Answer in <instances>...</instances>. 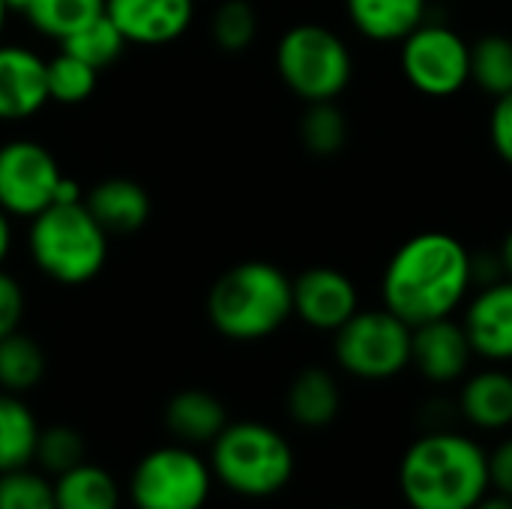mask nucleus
Returning <instances> with one entry per match:
<instances>
[{
    "label": "nucleus",
    "instance_id": "nucleus-1",
    "mask_svg": "<svg viewBox=\"0 0 512 509\" xmlns=\"http://www.w3.org/2000/svg\"><path fill=\"white\" fill-rule=\"evenodd\" d=\"M474 258L468 246L447 231H423L405 240L387 261L381 279L384 309L408 327L450 318L468 297Z\"/></svg>",
    "mask_w": 512,
    "mask_h": 509
},
{
    "label": "nucleus",
    "instance_id": "nucleus-2",
    "mask_svg": "<svg viewBox=\"0 0 512 509\" xmlns=\"http://www.w3.org/2000/svg\"><path fill=\"white\" fill-rule=\"evenodd\" d=\"M489 486V456L459 432L417 438L399 465V489L411 509H474Z\"/></svg>",
    "mask_w": 512,
    "mask_h": 509
},
{
    "label": "nucleus",
    "instance_id": "nucleus-3",
    "mask_svg": "<svg viewBox=\"0 0 512 509\" xmlns=\"http://www.w3.org/2000/svg\"><path fill=\"white\" fill-rule=\"evenodd\" d=\"M291 315V279L270 261H243L225 270L207 294L210 324L234 342L267 339Z\"/></svg>",
    "mask_w": 512,
    "mask_h": 509
},
{
    "label": "nucleus",
    "instance_id": "nucleus-4",
    "mask_svg": "<svg viewBox=\"0 0 512 509\" xmlns=\"http://www.w3.org/2000/svg\"><path fill=\"white\" fill-rule=\"evenodd\" d=\"M30 255L33 264L60 285L90 282L108 258V234L84 207L51 204L30 219Z\"/></svg>",
    "mask_w": 512,
    "mask_h": 509
},
{
    "label": "nucleus",
    "instance_id": "nucleus-5",
    "mask_svg": "<svg viewBox=\"0 0 512 509\" xmlns=\"http://www.w3.org/2000/svg\"><path fill=\"white\" fill-rule=\"evenodd\" d=\"M210 471L234 495L270 498L291 483L294 450L276 429L264 423H228L213 441Z\"/></svg>",
    "mask_w": 512,
    "mask_h": 509
},
{
    "label": "nucleus",
    "instance_id": "nucleus-6",
    "mask_svg": "<svg viewBox=\"0 0 512 509\" xmlns=\"http://www.w3.org/2000/svg\"><path fill=\"white\" fill-rule=\"evenodd\" d=\"M276 69L303 102H330L351 84L354 60L345 39L330 27L297 24L279 39Z\"/></svg>",
    "mask_w": 512,
    "mask_h": 509
},
{
    "label": "nucleus",
    "instance_id": "nucleus-7",
    "mask_svg": "<svg viewBox=\"0 0 512 509\" xmlns=\"http://www.w3.org/2000/svg\"><path fill=\"white\" fill-rule=\"evenodd\" d=\"M333 354L360 381H390L411 366V327L390 309H357L336 330Z\"/></svg>",
    "mask_w": 512,
    "mask_h": 509
},
{
    "label": "nucleus",
    "instance_id": "nucleus-8",
    "mask_svg": "<svg viewBox=\"0 0 512 509\" xmlns=\"http://www.w3.org/2000/svg\"><path fill=\"white\" fill-rule=\"evenodd\" d=\"M213 471L186 447H159L147 453L129 480L135 509H201L210 498Z\"/></svg>",
    "mask_w": 512,
    "mask_h": 509
},
{
    "label": "nucleus",
    "instance_id": "nucleus-9",
    "mask_svg": "<svg viewBox=\"0 0 512 509\" xmlns=\"http://www.w3.org/2000/svg\"><path fill=\"white\" fill-rule=\"evenodd\" d=\"M402 72L423 96L447 99L471 81V45L444 24L423 21L402 39Z\"/></svg>",
    "mask_w": 512,
    "mask_h": 509
},
{
    "label": "nucleus",
    "instance_id": "nucleus-10",
    "mask_svg": "<svg viewBox=\"0 0 512 509\" xmlns=\"http://www.w3.org/2000/svg\"><path fill=\"white\" fill-rule=\"evenodd\" d=\"M63 174L48 147L18 138L0 147V210L33 219L54 204Z\"/></svg>",
    "mask_w": 512,
    "mask_h": 509
},
{
    "label": "nucleus",
    "instance_id": "nucleus-11",
    "mask_svg": "<svg viewBox=\"0 0 512 509\" xmlns=\"http://www.w3.org/2000/svg\"><path fill=\"white\" fill-rule=\"evenodd\" d=\"M291 291H294V315L315 330L336 333L360 309L357 285L336 267L303 270L297 279H291Z\"/></svg>",
    "mask_w": 512,
    "mask_h": 509
},
{
    "label": "nucleus",
    "instance_id": "nucleus-12",
    "mask_svg": "<svg viewBox=\"0 0 512 509\" xmlns=\"http://www.w3.org/2000/svg\"><path fill=\"white\" fill-rule=\"evenodd\" d=\"M474 348L453 318H435L411 327V366L432 384H453L468 372Z\"/></svg>",
    "mask_w": 512,
    "mask_h": 509
},
{
    "label": "nucleus",
    "instance_id": "nucleus-13",
    "mask_svg": "<svg viewBox=\"0 0 512 509\" xmlns=\"http://www.w3.org/2000/svg\"><path fill=\"white\" fill-rule=\"evenodd\" d=\"M105 15L117 24L126 42L165 45L192 24V0H105Z\"/></svg>",
    "mask_w": 512,
    "mask_h": 509
},
{
    "label": "nucleus",
    "instance_id": "nucleus-14",
    "mask_svg": "<svg viewBox=\"0 0 512 509\" xmlns=\"http://www.w3.org/2000/svg\"><path fill=\"white\" fill-rule=\"evenodd\" d=\"M462 327L474 354H480L483 360H512V279L486 285L468 303Z\"/></svg>",
    "mask_w": 512,
    "mask_h": 509
},
{
    "label": "nucleus",
    "instance_id": "nucleus-15",
    "mask_svg": "<svg viewBox=\"0 0 512 509\" xmlns=\"http://www.w3.org/2000/svg\"><path fill=\"white\" fill-rule=\"evenodd\" d=\"M45 60L21 45H0V120H24L48 102Z\"/></svg>",
    "mask_w": 512,
    "mask_h": 509
},
{
    "label": "nucleus",
    "instance_id": "nucleus-16",
    "mask_svg": "<svg viewBox=\"0 0 512 509\" xmlns=\"http://www.w3.org/2000/svg\"><path fill=\"white\" fill-rule=\"evenodd\" d=\"M84 207L105 234H132L150 219V195L126 177H111L84 192Z\"/></svg>",
    "mask_w": 512,
    "mask_h": 509
},
{
    "label": "nucleus",
    "instance_id": "nucleus-17",
    "mask_svg": "<svg viewBox=\"0 0 512 509\" xmlns=\"http://www.w3.org/2000/svg\"><path fill=\"white\" fill-rule=\"evenodd\" d=\"M345 9L372 42H402L426 21V0H345Z\"/></svg>",
    "mask_w": 512,
    "mask_h": 509
},
{
    "label": "nucleus",
    "instance_id": "nucleus-18",
    "mask_svg": "<svg viewBox=\"0 0 512 509\" xmlns=\"http://www.w3.org/2000/svg\"><path fill=\"white\" fill-rule=\"evenodd\" d=\"M468 423L486 432H501L512 426V375L504 369H486L468 378L459 396Z\"/></svg>",
    "mask_w": 512,
    "mask_h": 509
},
{
    "label": "nucleus",
    "instance_id": "nucleus-19",
    "mask_svg": "<svg viewBox=\"0 0 512 509\" xmlns=\"http://www.w3.org/2000/svg\"><path fill=\"white\" fill-rule=\"evenodd\" d=\"M165 426L186 444H213L228 426L225 405L207 390H183L165 408Z\"/></svg>",
    "mask_w": 512,
    "mask_h": 509
},
{
    "label": "nucleus",
    "instance_id": "nucleus-20",
    "mask_svg": "<svg viewBox=\"0 0 512 509\" xmlns=\"http://www.w3.org/2000/svg\"><path fill=\"white\" fill-rule=\"evenodd\" d=\"M339 384L327 369H303L288 390V414L303 429H327L339 414Z\"/></svg>",
    "mask_w": 512,
    "mask_h": 509
},
{
    "label": "nucleus",
    "instance_id": "nucleus-21",
    "mask_svg": "<svg viewBox=\"0 0 512 509\" xmlns=\"http://www.w3.org/2000/svg\"><path fill=\"white\" fill-rule=\"evenodd\" d=\"M54 501L57 509H117L120 489L105 468L81 462L57 477Z\"/></svg>",
    "mask_w": 512,
    "mask_h": 509
},
{
    "label": "nucleus",
    "instance_id": "nucleus-22",
    "mask_svg": "<svg viewBox=\"0 0 512 509\" xmlns=\"http://www.w3.org/2000/svg\"><path fill=\"white\" fill-rule=\"evenodd\" d=\"M39 426L33 411L15 396L0 393V474L27 468L33 462Z\"/></svg>",
    "mask_w": 512,
    "mask_h": 509
},
{
    "label": "nucleus",
    "instance_id": "nucleus-23",
    "mask_svg": "<svg viewBox=\"0 0 512 509\" xmlns=\"http://www.w3.org/2000/svg\"><path fill=\"white\" fill-rule=\"evenodd\" d=\"M24 15L42 36L63 42L105 15V0H30Z\"/></svg>",
    "mask_w": 512,
    "mask_h": 509
},
{
    "label": "nucleus",
    "instance_id": "nucleus-24",
    "mask_svg": "<svg viewBox=\"0 0 512 509\" xmlns=\"http://www.w3.org/2000/svg\"><path fill=\"white\" fill-rule=\"evenodd\" d=\"M45 375V354L42 348L24 336V333H9L0 339V387L3 393H27L33 390Z\"/></svg>",
    "mask_w": 512,
    "mask_h": 509
},
{
    "label": "nucleus",
    "instance_id": "nucleus-25",
    "mask_svg": "<svg viewBox=\"0 0 512 509\" xmlns=\"http://www.w3.org/2000/svg\"><path fill=\"white\" fill-rule=\"evenodd\" d=\"M471 81L489 93L504 96L512 90V39L504 33L480 36L471 45Z\"/></svg>",
    "mask_w": 512,
    "mask_h": 509
},
{
    "label": "nucleus",
    "instance_id": "nucleus-26",
    "mask_svg": "<svg viewBox=\"0 0 512 509\" xmlns=\"http://www.w3.org/2000/svg\"><path fill=\"white\" fill-rule=\"evenodd\" d=\"M126 45H129V42H126V36L117 30V24H114L108 15H99L96 21H90L87 27H81V30L72 33L69 39H63V42H60V51H66V54L84 60L87 66H93V69L99 72V69L111 66V63L123 54Z\"/></svg>",
    "mask_w": 512,
    "mask_h": 509
},
{
    "label": "nucleus",
    "instance_id": "nucleus-27",
    "mask_svg": "<svg viewBox=\"0 0 512 509\" xmlns=\"http://www.w3.org/2000/svg\"><path fill=\"white\" fill-rule=\"evenodd\" d=\"M300 141L312 156H336L348 141V120L342 108L330 102H306V114L300 120Z\"/></svg>",
    "mask_w": 512,
    "mask_h": 509
},
{
    "label": "nucleus",
    "instance_id": "nucleus-28",
    "mask_svg": "<svg viewBox=\"0 0 512 509\" xmlns=\"http://www.w3.org/2000/svg\"><path fill=\"white\" fill-rule=\"evenodd\" d=\"M45 75H48V99L60 105H78L96 90V69L66 51L48 60Z\"/></svg>",
    "mask_w": 512,
    "mask_h": 509
},
{
    "label": "nucleus",
    "instance_id": "nucleus-29",
    "mask_svg": "<svg viewBox=\"0 0 512 509\" xmlns=\"http://www.w3.org/2000/svg\"><path fill=\"white\" fill-rule=\"evenodd\" d=\"M258 33V15L249 0H225L213 15V39L222 51H246Z\"/></svg>",
    "mask_w": 512,
    "mask_h": 509
},
{
    "label": "nucleus",
    "instance_id": "nucleus-30",
    "mask_svg": "<svg viewBox=\"0 0 512 509\" xmlns=\"http://www.w3.org/2000/svg\"><path fill=\"white\" fill-rule=\"evenodd\" d=\"M33 462H39L48 474L60 477L84 462V438L69 426H51L45 432L39 429Z\"/></svg>",
    "mask_w": 512,
    "mask_h": 509
},
{
    "label": "nucleus",
    "instance_id": "nucleus-31",
    "mask_svg": "<svg viewBox=\"0 0 512 509\" xmlns=\"http://www.w3.org/2000/svg\"><path fill=\"white\" fill-rule=\"evenodd\" d=\"M0 509H57L54 486L27 468L0 474Z\"/></svg>",
    "mask_w": 512,
    "mask_h": 509
},
{
    "label": "nucleus",
    "instance_id": "nucleus-32",
    "mask_svg": "<svg viewBox=\"0 0 512 509\" xmlns=\"http://www.w3.org/2000/svg\"><path fill=\"white\" fill-rule=\"evenodd\" d=\"M489 135H492L495 153L512 168V90L495 99L492 114H489Z\"/></svg>",
    "mask_w": 512,
    "mask_h": 509
},
{
    "label": "nucleus",
    "instance_id": "nucleus-33",
    "mask_svg": "<svg viewBox=\"0 0 512 509\" xmlns=\"http://www.w3.org/2000/svg\"><path fill=\"white\" fill-rule=\"evenodd\" d=\"M24 315V291L21 285L0 270V339L15 333Z\"/></svg>",
    "mask_w": 512,
    "mask_h": 509
},
{
    "label": "nucleus",
    "instance_id": "nucleus-34",
    "mask_svg": "<svg viewBox=\"0 0 512 509\" xmlns=\"http://www.w3.org/2000/svg\"><path fill=\"white\" fill-rule=\"evenodd\" d=\"M489 483L512 498V438L504 441L492 456H489Z\"/></svg>",
    "mask_w": 512,
    "mask_h": 509
},
{
    "label": "nucleus",
    "instance_id": "nucleus-35",
    "mask_svg": "<svg viewBox=\"0 0 512 509\" xmlns=\"http://www.w3.org/2000/svg\"><path fill=\"white\" fill-rule=\"evenodd\" d=\"M474 509H512V498L510 495H501V492H498V495H489V492H486V495L474 504Z\"/></svg>",
    "mask_w": 512,
    "mask_h": 509
},
{
    "label": "nucleus",
    "instance_id": "nucleus-36",
    "mask_svg": "<svg viewBox=\"0 0 512 509\" xmlns=\"http://www.w3.org/2000/svg\"><path fill=\"white\" fill-rule=\"evenodd\" d=\"M9 246H12V228H9L6 213L0 210V264H3V258L9 255Z\"/></svg>",
    "mask_w": 512,
    "mask_h": 509
},
{
    "label": "nucleus",
    "instance_id": "nucleus-37",
    "mask_svg": "<svg viewBox=\"0 0 512 509\" xmlns=\"http://www.w3.org/2000/svg\"><path fill=\"white\" fill-rule=\"evenodd\" d=\"M501 270L507 273V279H512V231L501 243Z\"/></svg>",
    "mask_w": 512,
    "mask_h": 509
},
{
    "label": "nucleus",
    "instance_id": "nucleus-38",
    "mask_svg": "<svg viewBox=\"0 0 512 509\" xmlns=\"http://www.w3.org/2000/svg\"><path fill=\"white\" fill-rule=\"evenodd\" d=\"M27 3H30V0H6V6H9V9H15V12H24V9H27Z\"/></svg>",
    "mask_w": 512,
    "mask_h": 509
},
{
    "label": "nucleus",
    "instance_id": "nucleus-39",
    "mask_svg": "<svg viewBox=\"0 0 512 509\" xmlns=\"http://www.w3.org/2000/svg\"><path fill=\"white\" fill-rule=\"evenodd\" d=\"M6 15H9V6H6V0H0V33H3V24H6Z\"/></svg>",
    "mask_w": 512,
    "mask_h": 509
}]
</instances>
